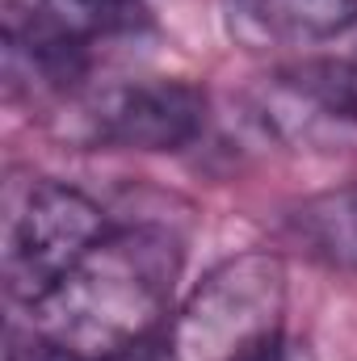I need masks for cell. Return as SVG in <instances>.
<instances>
[{"label":"cell","instance_id":"1","mask_svg":"<svg viewBox=\"0 0 357 361\" xmlns=\"http://www.w3.org/2000/svg\"><path fill=\"white\" fill-rule=\"evenodd\" d=\"M181 265V244L164 227L109 231L30 307L34 341L72 361H109L156 341L173 315Z\"/></svg>","mask_w":357,"mask_h":361},{"label":"cell","instance_id":"2","mask_svg":"<svg viewBox=\"0 0 357 361\" xmlns=\"http://www.w3.org/2000/svg\"><path fill=\"white\" fill-rule=\"evenodd\" d=\"M286 265L273 252H240L210 269L169 328L173 361H253L282 341Z\"/></svg>","mask_w":357,"mask_h":361},{"label":"cell","instance_id":"3","mask_svg":"<svg viewBox=\"0 0 357 361\" xmlns=\"http://www.w3.org/2000/svg\"><path fill=\"white\" fill-rule=\"evenodd\" d=\"M109 235L105 210L63 180H30L4 219V286L25 311Z\"/></svg>","mask_w":357,"mask_h":361},{"label":"cell","instance_id":"4","mask_svg":"<svg viewBox=\"0 0 357 361\" xmlns=\"http://www.w3.org/2000/svg\"><path fill=\"white\" fill-rule=\"evenodd\" d=\"M92 135L131 152H177L206 126V92L189 80H126L92 101Z\"/></svg>","mask_w":357,"mask_h":361},{"label":"cell","instance_id":"5","mask_svg":"<svg viewBox=\"0 0 357 361\" xmlns=\"http://www.w3.org/2000/svg\"><path fill=\"white\" fill-rule=\"evenodd\" d=\"M236 13L273 42L324 47L357 30V0H231Z\"/></svg>","mask_w":357,"mask_h":361},{"label":"cell","instance_id":"6","mask_svg":"<svg viewBox=\"0 0 357 361\" xmlns=\"http://www.w3.org/2000/svg\"><path fill=\"white\" fill-rule=\"evenodd\" d=\"M294 231L307 240V248L320 261L357 273V189L311 197L294 214Z\"/></svg>","mask_w":357,"mask_h":361},{"label":"cell","instance_id":"7","mask_svg":"<svg viewBox=\"0 0 357 361\" xmlns=\"http://www.w3.org/2000/svg\"><path fill=\"white\" fill-rule=\"evenodd\" d=\"M253 361H311V357H307V349H298V345H286V341H277L273 349H265L261 357H253Z\"/></svg>","mask_w":357,"mask_h":361},{"label":"cell","instance_id":"8","mask_svg":"<svg viewBox=\"0 0 357 361\" xmlns=\"http://www.w3.org/2000/svg\"><path fill=\"white\" fill-rule=\"evenodd\" d=\"M169 353L156 345V341H147V345H139V349H131V353H122V357H109V361H164Z\"/></svg>","mask_w":357,"mask_h":361},{"label":"cell","instance_id":"9","mask_svg":"<svg viewBox=\"0 0 357 361\" xmlns=\"http://www.w3.org/2000/svg\"><path fill=\"white\" fill-rule=\"evenodd\" d=\"M8 361H72V357H63V353H55V349H47V345H38V341H34V349H30V353H21V349H17Z\"/></svg>","mask_w":357,"mask_h":361}]
</instances>
